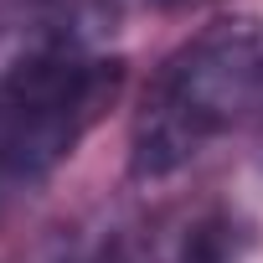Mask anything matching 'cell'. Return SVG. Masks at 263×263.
Returning <instances> with one entry per match:
<instances>
[{"instance_id":"6da1fadb","label":"cell","mask_w":263,"mask_h":263,"mask_svg":"<svg viewBox=\"0 0 263 263\" xmlns=\"http://www.w3.org/2000/svg\"><path fill=\"white\" fill-rule=\"evenodd\" d=\"M253 119H263V21L201 26L140 93L129 124V176L165 181Z\"/></svg>"},{"instance_id":"7a4b0ae2","label":"cell","mask_w":263,"mask_h":263,"mask_svg":"<svg viewBox=\"0 0 263 263\" xmlns=\"http://www.w3.org/2000/svg\"><path fill=\"white\" fill-rule=\"evenodd\" d=\"M124 88V57L47 42L0 72V201L36 191Z\"/></svg>"},{"instance_id":"3957f363","label":"cell","mask_w":263,"mask_h":263,"mask_svg":"<svg viewBox=\"0 0 263 263\" xmlns=\"http://www.w3.org/2000/svg\"><path fill=\"white\" fill-rule=\"evenodd\" d=\"M248 248V232L237 217L227 212H212V217H196L176 248V263H237Z\"/></svg>"},{"instance_id":"277c9868","label":"cell","mask_w":263,"mask_h":263,"mask_svg":"<svg viewBox=\"0 0 263 263\" xmlns=\"http://www.w3.org/2000/svg\"><path fill=\"white\" fill-rule=\"evenodd\" d=\"M160 6H196V0H160Z\"/></svg>"}]
</instances>
